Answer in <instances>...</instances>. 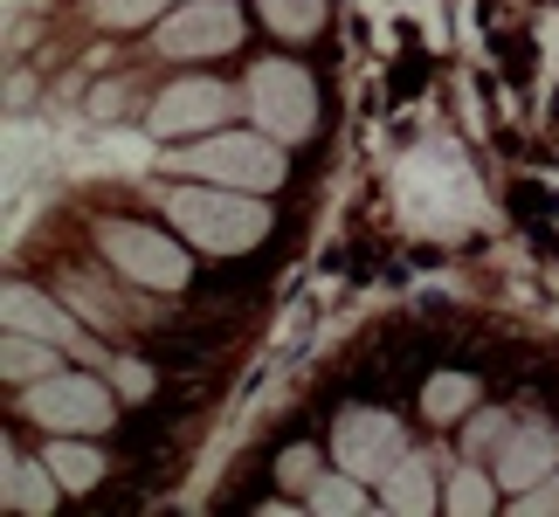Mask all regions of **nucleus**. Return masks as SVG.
<instances>
[{
	"label": "nucleus",
	"instance_id": "obj_19",
	"mask_svg": "<svg viewBox=\"0 0 559 517\" xmlns=\"http://www.w3.org/2000/svg\"><path fill=\"white\" fill-rule=\"evenodd\" d=\"M166 0H97V14L111 21V28H132V21H153Z\"/></svg>",
	"mask_w": 559,
	"mask_h": 517
},
{
	"label": "nucleus",
	"instance_id": "obj_5",
	"mask_svg": "<svg viewBox=\"0 0 559 517\" xmlns=\"http://www.w3.org/2000/svg\"><path fill=\"white\" fill-rule=\"evenodd\" d=\"M97 242H104V255L132 276V284H145V290H180L187 284V255H180V242H166V235H153V228H139V221H104L97 228Z\"/></svg>",
	"mask_w": 559,
	"mask_h": 517
},
{
	"label": "nucleus",
	"instance_id": "obj_15",
	"mask_svg": "<svg viewBox=\"0 0 559 517\" xmlns=\"http://www.w3.org/2000/svg\"><path fill=\"white\" fill-rule=\"evenodd\" d=\"M255 8H263V21L276 35H290V41L318 35V21H325V0H255Z\"/></svg>",
	"mask_w": 559,
	"mask_h": 517
},
{
	"label": "nucleus",
	"instance_id": "obj_1",
	"mask_svg": "<svg viewBox=\"0 0 559 517\" xmlns=\"http://www.w3.org/2000/svg\"><path fill=\"white\" fill-rule=\"evenodd\" d=\"M166 214H174L180 242L207 249V255H242L270 235V207L249 201L242 187H222V180H180L166 193Z\"/></svg>",
	"mask_w": 559,
	"mask_h": 517
},
{
	"label": "nucleus",
	"instance_id": "obj_14",
	"mask_svg": "<svg viewBox=\"0 0 559 517\" xmlns=\"http://www.w3.org/2000/svg\"><path fill=\"white\" fill-rule=\"evenodd\" d=\"M49 469L62 477V490H91V483L104 477V456H97V448H83V442H70V435H56Z\"/></svg>",
	"mask_w": 559,
	"mask_h": 517
},
{
	"label": "nucleus",
	"instance_id": "obj_11",
	"mask_svg": "<svg viewBox=\"0 0 559 517\" xmlns=\"http://www.w3.org/2000/svg\"><path fill=\"white\" fill-rule=\"evenodd\" d=\"M0 477H8V504L14 510H56V490H62V477L49 462H21L14 448L0 456Z\"/></svg>",
	"mask_w": 559,
	"mask_h": 517
},
{
	"label": "nucleus",
	"instance_id": "obj_22",
	"mask_svg": "<svg viewBox=\"0 0 559 517\" xmlns=\"http://www.w3.org/2000/svg\"><path fill=\"white\" fill-rule=\"evenodd\" d=\"M118 394H124V400H139V394H153V373H145V365H139V359H124V365H118Z\"/></svg>",
	"mask_w": 559,
	"mask_h": 517
},
{
	"label": "nucleus",
	"instance_id": "obj_10",
	"mask_svg": "<svg viewBox=\"0 0 559 517\" xmlns=\"http://www.w3.org/2000/svg\"><path fill=\"white\" fill-rule=\"evenodd\" d=\"M0 311H8V332H35V338H49V345H83V332L70 325V311H56L41 290H28V284H8V297H0Z\"/></svg>",
	"mask_w": 559,
	"mask_h": 517
},
{
	"label": "nucleus",
	"instance_id": "obj_20",
	"mask_svg": "<svg viewBox=\"0 0 559 517\" xmlns=\"http://www.w3.org/2000/svg\"><path fill=\"white\" fill-rule=\"evenodd\" d=\"M519 510H525V517H546V510H559V469H552V477H539L532 490H519Z\"/></svg>",
	"mask_w": 559,
	"mask_h": 517
},
{
	"label": "nucleus",
	"instance_id": "obj_21",
	"mask_svg": "<svg viewBox=\"0 0 559 517\" xmlns=\"http://www.w3.org/2000/svg\"><path fill=\"white\" fill-rule=\"evenodd\" d=\"M311 469H318V456H311V448H290V456H284V483H290V490H311V483H318Z\"/></svg>",
	"mask_w": 559,
	"mask_h": 517
},
{
	"label": "nucleus",
	"instance_id": "obj_8",
	"mask_svg": "<svg viewBox=\"0 0 559 517\" xmlns=\"http://www.w3.org/2000/svg\"><path fill=\"white\" fill-rule=\"evenodd\" d=\"M228 111H235V91H228V83L193 76V83H174V91H159V104H153V132L187 139V132H207V124H222Z\"/></svg>",
	"mask_w": 559,
	"mask_h": 517
},
{
	"label": "nucleus",
	"instance_id": "obj_6",
	"mask_svg": "<svg viewBox=\"0 0 559 517\" xmlns=\"http://www.w3.org/2000/svg\"><path fill=\"white\" fill-rule=\"evenodd\" d=\"M332 448H338V469H353V477H386L407 448H401V421L380 414V407H346V414L332 421Z\"/></svg>",
	"mask_w": 559,
	"mask_h": 517
},
{
	"label": "nucleus",
	"instance_id": "obj_12",
	"mask_svg": "<svg viewBox=\"0 0 559 517\" xmlns=\"http://www.w3.org/2000/svg\"><path fill=\"white\" fill-rule=\"evenodd\" d=\"M380 483H386V490H380V504H386V510L421 517V510H436V504H442V497H436V483H428V462H421V456H401Z\"/></svg>",
	"mask_w": 559,
	"mask_h": 517
},
{
	"label": "nucleus",
	"instance_id": "obj_9",
	"mask_svg": "<svg viewBox=\"0 0 559 517\" xmlns=\"http://www.w3.org/2000/svg\"><path fill=\"white\" fill-rule=\"evenodd\" d=\"M552 469H559V435H552V428L532 421V428H511V435H504V448H498V483L511 490V497L532 490L539 477H552Z\"/></svg>",
	"mask_w": 559,
	"mask_h": 517
},
{
	"label": "nucleus",
	"instance_id": "obj_13",
	"mask_svg": "<svg viewBox=\"0 0 559 517\" xmlns=\"http://www.w3.org/2000/svg\"><path fill=\"white\" fill-rule=\"evenodd\" d=\"M56 352L62 345H49V338H35V332H8V352H0V365H8V380H49V365H56Z\"/></svg>",
	"mask_w": 559,
	"mask_h": 517
},
{
	"label": "nucleus",
	"instance_id": "obj_2",
	"mask_svg": "<svg viewBox=\"0 0 559 517\" xmlns=\"http://www.w3.org/2000/svg\"><path fill=\"white\" fill-rule=\"evenodd\" d=\"M166 172H180V180H222V187H242V193H270L284 180V145L270 132H222L207 145H180Z\"/></svg>",
	"mask_w": 559,
	"mask_h": 517
},
{
	"label": "nucleus",
	"instance_id": "obj_16",
	"mask_svg": "<svg viewBox=\"0 0 559 517\" xmlns=\"http://www.w3.org/2000/svg\"><path fill=\"white\" fill-rule=\"evenodd\" d=\"M469 400H477V380H469V373H436V380H428V394H421V407L436 421H456Z\"/></svg>",
	"mask_w": 559,
	"mask_h": 517
},
{
	"label": "nucleus",
	"instance_id": "obj_7",
	"mask_svg": "<svg viewBox=\"0 0 559 517\" xmlns=\"http://www.w3.org/2000/svg\"><path fill=\"white\" fill-rule=\"evenodd\" d=\"M235 41H242V14H235V0H193V8H180L159 28L166 56H222V49H235Z\"/></svg>",
	"mask_w": 559,
	"mask_h": 517
},
{
	"label": "nucleus",
	"instance_id": "obj_4",
	"mask_svg": "<svg viewBox=\"0 0 559 517\" xmlns=\"http://www.w3.org/2000/svg\"><path fill=\"white\" fill-rule=\"evenodd\" d=\"M28 421L56 428V435H97V428H111V394L91 373H49L28 386Z\"/></svg>",
	"mask_w": 559,
	"mask_h": 517
},
{
	"label": "nucleus",
	"instance_id": "obj_3",
	"mask_svg": "<svg viewBox=\"0 0 559 517\" xmlns=\"http://www.w3.org/2000/svg\"><path fill=\"white\" fill-rule=\"evenodd\" d=\"M249 104H255V118H263V132L284 139V145L318 132V83L297 70V62H263V70L249 76Z\"/></svg>",
	"mask_w": 559,
	"mask_h": 517
},
{
	"label": "nucleus",
	"instance_id": "obj_18",
	"mask_svg": "<svg viewBox=\"0 0 559 517\" xmlns=\"http://www.w3.org/2000/svg\"><path fill=\"white\" fill-rule=\"evenodd\" d=\"M305 497H311V510H367V490H359L353 469H338V477H318Z\"/></svg>",
	"mask_w": 559,
	"mask_h": 517
},
{
	"label": "nucleus",
	"instance_id": "obj_17",
	"mask_svg": "<svg viewBox=\"0 0 559 517\" xmlns=\"http://www.w3.org/2000/svg\"><path fill=\"white\" fill-rule=\"evenodd\" d=\"M442 504L456 510V517H484L490 504H498V490L484 483V469H456V477H449V490H442Z\"/></svg>",
	"mask_w": 559,
	"mask_h": 517
}]
</instances>
